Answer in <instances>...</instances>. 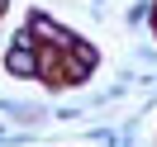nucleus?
<instances>
[{
  "instance_id": "nucleus-1",
  "label": "nucleus",
  "mask_w": 157,
  "mask_h": 147,
  "mask_svg": "<svg viewBox=\"0 0 157 147\" xmlns=\"http://www.w3.org/2000/svg\"><path fill=\"white\" fill-rule=\"evenodd\" d=\"M10 71H19V76H29V71H33V52H29V38H19V52L10 57Z\"/></svg>"
},
{
  "instance_id": "nucleus-2",
  "label": "nucleus",
  "mask_w": 157,
  "mask_h": 147,
  "mask_svg": "<svg viewBox=\"0 0 157 147\" xmlns=\"http://www.w3.org/2000/svg\"><path fill=\"white\" fill-rule=\"evenodd\" d=\"M0 5H5V0H0Z\"/></svg>"
}]
</instances>
